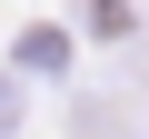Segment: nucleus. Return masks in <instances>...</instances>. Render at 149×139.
<instances>
[{
  "label": "nucleus",
  "mask_w": 149,
  "mask_h": 139,
  "mask_svg": "<svg viewBox=\"0 0 149 139\" xmlns=\"http://www.w3.org/2000/svg\"><path fill=\"white\" fill-rule=\"evenodd\" d=\"M10 119H20V90H10V80H0V129H10Z\"/></svg>",
  "instance_id": "1"
}]
</instances>
